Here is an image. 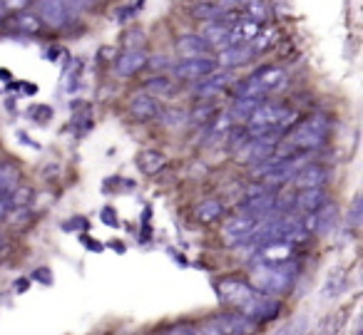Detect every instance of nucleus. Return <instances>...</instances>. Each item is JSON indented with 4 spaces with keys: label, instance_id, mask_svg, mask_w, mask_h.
<instances>
[{
    "label": "nucleus",
    "instance_id": "nucleus-29",
    "mask_svg": "<svg viewBox=\"0 0 363 335\" xmlns=\"http://www.w3.org/2000/svg\"><path fill=\"white\" fill-rule=\"evenodd\" d=\"M361 216H363V199L361 196H356V199L351 201V209H348V219H346V224L351 226L353 231L361 226Z\"/></svg>",
    "mask_w": 363,
    "mask_h": 335
},
{
    "label": "nucleus",
    "instance_id": "nucleus-11",
    "mask_svg": "<svg viewBox=\"0 0 363 335\" xmlns=\"http://www.w3.org/2000/svg\"><path fill=\"white\" fill-rule=\"evenodd\" d=\"M328 181V169L323 164H316V161H308L303 164L301 169L294 174L291 184L296 186L298 191L301 189H323Z\"/></svg>",
    "mask_w": 363,
    "mask_h": 335
},
{
    "label": "nucleus",
    "instance_id": "nucleus-3",
    "mask_svg": "<svg viewBox=\"0 0 363 335\" xmlns=\"http://www.w3.org/2000/svg\"><path fill=\"white\" fill-rule=\"evenodd\" d=\"M328 130H331V122H328L326 115H311L308 120L298 122V127L289 137L291 154H296V152H313L318 147H323Z\"/></svg>",
    "mask_w": 363,
    "mask_h": 335
},
{
    "label": "nucleus",
    "instance_id": "nucleus-31",
    "mask_svg": "<svg viewBox=\"0 0 363 335\" xmlns=\"http://www.w3.org/2000/svg\"><path fill=\"white\" fill-rule=\"evenodd\" d=\"M28 115L30 117H35V115H40L35 122H40V125H45V122H50V117H52V110L50 107H45V105H35V107H30L28 110Z\"/></svg>",
    "mask_w": 363,
    "mask_h": 335
},
{
    "label": "nucleus",
    "instance_id": "nucleus-9",
    "mask_svg": "<svg viewBox=\"0 0 363 335\" xmlns=\"http://www.w3.org/2000/svg\"><path fill=\"white\" fill-rule=\"evenodd\" d=\"M259 226V221L254 219V216L249 214H237V216H229L227 221H224V229H222V236L227 244L232 246H244V241L249 239V236L254 234V229Z\"/></svg>",
    "mask_w": 363,
    "mask_h": 335
},
{
    "label": "nucleus",
    "instance_id": "nucleus-4",
    "mask_svg": "<svg viewBox=\"0 0 363 335\" xmlns=\"http://www.w3.org/2000/svg\"><path fill=\"white\" fill-rule=\"evenodd\" d=\"M85 0H40L38 3V18L48 28H65L80 13Z\"/></svg>",
    "mask_w": 363,
    "mask_h": 335
},
{
    "label": "nucleus",
    "instance_id": "nucleus-16",
    "mask_svg": "<svg viewBox=\"0 0 363 335\" xmlns=\"http://www.w3.org/2000/svg\"><path fill=\"white\" fill-rule=\"evenodd\" d=\"M252 55L254 52L249 45H229V47H224V50H219V57L214 62H217L219 70H234V67L252 60Z\"/></svg>",
    "mask_w": 363,
    "mask_h": 335
},
{
    "label": "nucleus",
    "instance_id": "nucleus-38",
    "mask_svg": "<svg viewBox=\"0 0 363 335\" xmlns=\"http://www.w3.org/2000/svg\"><path fill=\"white\" fill-rule=\"evenodd\" d=\"M26 3H28V0H3V6H6V8H23Z\"/></svg>",
    "mask_w": 363,
    "mask_h": 335
},
{
    "label": "nucleus",
    "instance_id": "nucleus-25",
    "mask_svg": "<svg viewBox=\"0 0 363 335\" xmlns=\"http://www.w3.org/2000/svg\"><path fill=\"white\" fill-rule=\"evenodd\" d=\"M11 25L13 30L26 33V35H38L43 30V23L35 13H18L16 18H11Z\"/></svg>",
    "mask_w": 363,
    "mask_h": 335
},
{
    "label": "nucleus",
    "instance_id": "nucleus-33",
    "mask_svg": "<svg viewBox=\"0 0 363 335\" xmlns=\"http://www.w3.org/2000/svg\"><path fill=\"white\" fill-rule=\"evenodd\" d=\"M214 3H217V6L222 8V11H227V13H237V11H242L244 3H247V0H214Z\"/></svg>",
    "mask_w": 363,
    "mask_h": 335
},
{
    "label": "nucleus",
    "instance_id": "nucleus-36",
    "mask_svg": "<svg viewBox=\"0 0 363 335\" xmlns=\"http://www.w3.org/2000/svg\"><path fill=\"white\" fill-rule=\"evenodd\" d=\"M102 224H107V226H117V219H115V209H102Z\"/></svg>",
    "mask_w": 363,
    "mask_h": 335
},
{
    "label": "nucleus",
    "instance_id": "nucleus-10",
    "mask_svg": "<svg viewBox=\"0 0 363 335\" xmlns=\"http://www.w3.org/2000/svg\"><path fill=\"white\" fill-rule=\"evenodd\" d=\"M234 82L237 80H234L232 70H214L212 75L202 77V80L194 85V95L202 97V100H212V97L222 95L224 90H229Z\"/></svg>",
    "mask_w": 363,
    "mask_h": 335
},
{
    "label": "nucleus",
    "instance_id": "nucleus-7",
    "mask_svg": "<svg viewBox=\"0 0 363 335\" xmlns=\"http://www.w3.org/2000/svg\"><path fill=\"white\" fill-rule=\"evenodd\" d=\"M212 320L217 323V328L222 330L224 335H259L262 325L254 323L252 318H247L239 310H222V313L212 315Z\"/></svg>",
    "mask_w": 363,
    "mask_h": 335
},
{
    "label": "nucleus",
    "instance_id": "nucleus-23",
    "mask_svg": "<svg viewBox=\"0 0 363 335\" xmlns=\"http://www.w3.org/2000/svg\"><path fill=\"white\" fill-rule=\"evenodd\" d=\"M242 11H244V18H247V21L257 23V25H262V28L267 25L269 18H272V8H269L267 0H247Z\"/></svg>",
    "mask_w": 363,
    "mask_h": 335
},
{
    "label": "nucleus",
    "instance_id": "nucleus-42",
    "mask_svg": "<svg viewBox=\"0 0 363 335\" xmlns=\"http://www.w3.org/2000/svg\"><path fill=\"white\" fill-rule=\"evenodd\" d=\"M3 246H6V236L0 234V251H3Z\"/></svg>",
    "mask_w": 363,
    "mask_h": 335
},
{
    "label": "nucleus",
    "instance_id": "nucleus-14",
    "mask_svg": "<svg viewBox=\"0 0 363 335\" xmlns=\"http://www.w3.org/2000/svg\"><path fill=\"white\" fill-rule=\"evenodd\" d=\"M147 65H150V55H147L142 47H127V50L117 57L115 70H117V75L127 80V77H135L140 70H145Z\"/></svg>",
    "mask_w": 363,
    "mask_h": 335
},
{
    "label": "nucleus",
    "instance_id": "nucleus-22",
    "mask_svg": "<svg viewBox=\"0 0 363 335\" xmlns=\"http://www.w3.org/2000/svg\"><path fill=\"white\" fill-rule=\"evenodd\" d=\"M279 28H274V25H267V28H262V30L257 33V38H254L252 42H249V47H252V52L254 55H262V52H267V50H272L274 45L279 42Z\"/></svg>",
    "mask_w": 363,
    "mask_h": 335
},
{
    "label": "nucleus",
    "instance_id": "nucleus-18",
    "mask_svg": "<svg viewBox=\"0 0 363 335\" xmlns=\"http://www.w3.org/2000/svg\"><path fill=\"white\" fill-rule=\"evenodd\" d=\"M21 166L16 164V161L6 159L0 161V199L8 194H13V191L21 186Z\"/></svg>",
    "mask_w": 363,
    "mask_h": 335
},
{
    "label": "nucleus",
    "instance_id": "nucleus-12",
    "mask_svg": "<svg viewBox=\"0 0 363 335\" xmlns=\"http://www.w3.org/2000/svg\"><path fill=\"white\" fill-rule=\"evenodd\" d=\"M289 261H296V246L286 241H272L259 246L254 263H289Z\"/></svg>",
    "mask_w": 363,
    "mask_h": 335
},
{
    "label": "nucleus",
    "instance_id": "nucleus-26",
    "mask_svg": "<svg viewBox=\"0 0 363 335\" xmlns=\"http://www.w3.org/2000/svg\"><path fill=\"white\" fill-rule=\"evenodd\" d=\"M145 92H150L152 97L172 95V92H174V82H172V77H167V75H155L145 82Z\"/></svg>",
    "mask_w": 363,
    "mask_h": 335
},
{
    "label": "nucleus",
    "instance_id": "nucleus-39",
    "mask_svg": "<svg viewBox=\"0 0 363 335\" xmlns=\"http://www.w3.org/2000/svg\"><path fill=\"white\" fill-rule=\"evenodd\" d=\"M28 285H30V278H21V280H16V290H28Z\"/></svg>",
    "mask_w": 363,
    "mask_h": 335
},
{
    "label": "nucleus",
    "instance_id": "nucleus-5",
    "mask_svg": "<svg viewBox=\"0 0 363 335\" xmlns=\"http://www.w3.org/2000/svg\"><path fill=\"white\" fill-rule=\"evenodd\" d=\"M214 290L219 295V303L227 305L232 310H239L249 298L259 293L247 278H237V276H224V278L214 280Z\"/></svg>",
    "mask_w": 363,
    "mask_h": 335
},
{
    "label": "nucleus",
    "instance_id": "nucleus-21",
    "mask_svg": "<svg viewBox=\"0 0 363 335\" xmlns=\"http://www.w3.org/2000/svg\"><path fill=\"white\" fill-rule=\"evenodd\" d=\"M262 102L264 100H259V97H234V105H232V110H229V117H232L234 125H237V122H244V125H247L252 112L257 110Z\"/></svg>",
    "mask_w": 363,
    "mask_h": 335
},
{
    "label": "nucleus",
    "instance_id": "nucleus-8",
    "mask_svg": "<svg viewBox=\"0 0 363 335\" xmlns=\"http://www.w3.org/2000/svg\"><path fill=\"white\" fill-rule=\"evenodd\" d=\"M217 70L214 57H189V60H179L172 67V75L182 82H199L202 77L212 75Z\"/></svg>",
    "mask_w": 363,
    "mask_h": 335
},
{
    "label": "nucleus",
    "instance_id": "nucleus-30",
    "mask_svg": "<svg viewBox=\"0 0 363 335\" xmlns=\"http://www.w3.org/2000/svg\"><path fill=\"white\" fill-rule=\"evenodd\" d=\"M162 120H164V125H169V127L184 125V120H187V112H184V110H167L164 115H162Z\"/></svg>",
    "mask_w": 363,
    "mask_h": 335
},
{
    "label": "nucleus",
    "instance_id": "nucleus-34",
    "mask_svg": "<svg viewBox=\"0 0 363 335\" xmlns=\"http://www.w3.org/2000/svg\"><path fill=\"white\" fill-rule=\"evenodd\" d=\"M33 280H38V283H52V271L50 268H35L33 271Z\"/></svg>",
    "mask_w": 363,
    "mask_h": 335
},
{
    "label": "nucleus",
    "instance_id": "nucleus-19",
    "mask_svg": "<svg viewBox=\"0 0 363 335\" xmlns=\"http://www.w3.org/2000/svg\"><path fill=\"white\" fill-rule=\"evenodd\" d=\"M229 33H232L229 23H207L202 38L212 50H224V47H229Z\"/></svg>",
    "mask_w": 363,
    "mask_h": 335
},
{
    "label": "nucleus",
    "instance_id": "nucleus-40",
    "mask_svg": "<svg viewBox=\"0 0 363 335\" xmlns=\"http://www.w3.org/2000/svg\"><path fill=\"white\" fill-rule=\"evenodd\" d=\"M80 241H82V244H85V246H90V249H92V251H100V249H102V246H100V244H95V241H90V239H85V236H82V239H80Z\"/></svg>",
    "mask_w": 363,
    "mask_h": 335
},
{
    "label": "nucleus",
    "instance_id": "nucleus-2",
    "mask_svg": "<svg viewBox=\"0 0 363 335\" xmlns=\"http://www.w3.org/2000/svg\"><path fill=\"white\" fill-rule=\"evenodd\" d=\"M284 82H286V72H284L281 67H277V65L259 67V70L252 72L247 80L237 82L234 97H259V100H264L267 95L277 92Z\"/></svg>",
    "mask_w": 363,
    "mask_h": 335
},
{
    "label": "nucleus",
    "instance_id": "nucleus-35",
    "mask_svg": "<svg viewBox=\"0 0 363 335\" xmlns=\"http://www.w3.org/2000/svg\"><path fill=\"white\" fill-rule=\"evenodd\" d=\"M303 330H306V328H303L301 323H291V325H284L277 335H303Z\"/></svg>",
    "mask_w": 363,
    "mask_h": 335
},
{
    "label": "nucleus",
    "instance_id": "nucleus-13",
    "mask_svg": "<svg viewBox=\"0 0 363 335\" xmlns=\"http://www.w3.org/2000/svg\"><path fill=\"white\" fill-rule=\"evenodd\" d=\"M127 112H130L132 120L137 122H152L160 117V102L150 95V92L140 90L130 97V105H127Z\"/></svg>",
    "mask_w": 363,
    "mask_h": 335
},
{
    "label": "nucleus",
    "instance_id": "nucleus-37",
    "mask_svg": "<svg viewBox=\"0 0 363 335\" xmlns=\"http://www.w3.org/2000/svg\"><path fill=\"white\" fill-rule=\"evenodd\" d=\"M62 229H65V231L87 229V221H85V219H72V221H67V224H62Z\"/></svg>",
    "mask_w": 363,
    "mask_h": 335
},
{
    "label": "nucleus",
    "instance_id": "nucleus-20",
    "mask_svg": "<svg viewBox=\"0 0 363 335\" xmlns=\"http://www.w3.org/2000/svg\"><path fill=\"white\" fill-rule=\"evenodd\" d=\"M137 166H140L147 176H155L167 166V154L164 152H157V149H145L140 157H137Z\"/></svg>",
    "mask_w": 363,
    "mask_h": 335
},
{
    "label": "nucleus",
    "instance_id": "nucleus-15",
    "mask_svg": "<svg viewBox=\"0 0 363 335\" xmlns=\"http://www.w3.org/2000/svg\"><path fill=\"white\" fill-rule=\"evenodd\" d=\"M328 204V191L323 189H301L298 194H294V211L301 214H313V211L323 209Z\"/></svg>",
    "mask_w": 363,
    "mask_h": 335
},
{
    "label": "nucleus",
    "instance_id": "nucleus-41",
    "mask_svg": "<svg viewBox=\"0 0 363 335\" xmlns=\"http://www.w3.org/2000/svg\"><path fill=\"white\" fill-rule=\"evenodd\" d=\"M6 16H8V8L3 6V0H0V21H6Z\"/></svg>",
    "mask_w": 363,
    "mask_h": 335
},
{
    "label": "nucleus",
    "instance_id": "nucleus-17",
    "mask_svg": "<svg viewBox=\"0 0 363 335\" xmlns=\"http://www.w3.org/2000/svg\"><path fill=\"white\" fill-rule=\"evenodd\" d=\"M212 47L207 45L202 35H182L177 38V52H179L182 60H189V57H209Z\"/></svg>",
    "mask_w": 363,
    "mask_h": 335
},
{
    "label": "nucleus",
    "instance_id": "nucleus-28",
    "mask_svg": "<svg viewBox=\"0 0 363 335\" xmlns=\"http://www.w3.org/2000/svg\"><path fill=\"white\" fill-rule=\"evenodd\" d=\"M214 112H217V105H212V102H207V105H199V107H194L192 110V122L194 125H207V122H212L214 120Z\"/></svg>",
    "mask_w": 363,
    "mask_h": 335
},
{
    "label": "nucleus",
    "instance_id": "nucleus-24",
    "mask_svg": "<svg viewBox=\"0 0 363 335\" xmlns=\"http://www.w3.org/2000/svg\"><path fill=\"white\" fill-rule=\"evenodd\" d=\"M194 216H197L199 224H214V221H219L224 216V204L219 199H204L194 209Z\"/></svg>",
    "mask_w": 363,
    "mask_h": 335
},
{
    "label": "nucleus",
    "instance_id": "nucleus-1",
    "mask_svg": "<svg viewBox=\"0 0 363 335\" xmlns=\"http://www.w3.org/2000/svg\"><path fill=\"white\" fill-rule=\"evenodd\" d=\"M301 276V263L289 261V263H254L249 271V283L259 293L274 295V298H286L298 283Z\"/></svg>",
    "mask_w": 363,
    "mask_h": 335
},
{
    "label": "nucleus",
    "instance_id": "nucleus-32",
    "mask_svg": "<svg viewBox=\"0 0 363 335\" xmlns=\"http://www.w3.org/2000/svg\"><path fill=\"white\" fill-rule=\"evenodd\" d=\"M194 335H224V333L217 328V323H214V320L209 318V320H204V323L199 325V328H194Z\"/></svg>",
    "mask_w": 363,
    "mask_h": 335
},
{
    "label": "nucleus",
    "instance_id": "nucleus-6",
    "mask_svg": "<svg viewBox=\"0 0 363 335\" xmlns=\"http://www.w3.org/2000/svg\"><path fill=\"white\" fill-rule=\"evenodd\" d=\"M239 313H244L247 318H252L254 323H259L264 328V325L274 323V320L284 313V300L274 298V295H267V293H257L254 298H249L247 303L239 308Z\"/></svg>",
    "mask_w": 363,
    "mask_h": 335
},
{
    "label": "nucleus",
    "instance_id": "nucleus-27",
    "mask_svg": "<svg viewBox=\"0 0 363 335\" xmlns=\"http://www.w3.org/2000/svg\"><path fill=\"white\" fill-rule=\"evenodd\" d=\"M321 290H323V295H326V298H336V295H341L343 290H346V273H333V276H328Z\"/></svg>",
    "mask_w": 363,
    "mask_h": 335
}]
</instances>
